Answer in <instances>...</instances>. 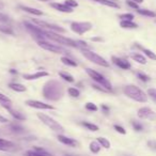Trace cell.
<instances>
[{
  "mask_svg": "<svg viewBox=\"0 0 156 156\" xmlns=\"http://www.w3.org/2000/svg\"><path fill=\"white\" fill-rule=\"evenodd\" d=\"M44 31H45L46 39L56 42L58 44H61V45L69 46V47H74V48H79V49H90V46L85 41L69 39V37H66L64 35H61L60 33L52 32V31H48L45 30V29H44Z\"/></svg>",
  "mask_w": 156,
  "mask_h": 156,
  "instance_id": "obj_1",
  "label": "cell"
},
{
  "mask_svg": "<svg viewBox=\"0 0 156 156\" xmlns=\"http://www.w3.org/2000/svg\"><path fill=\"white\" fill-rule=\"evenodd\" d=\"M43 95L46 100L58 101L63 95V86L57 80H50L43 88Z\"/></svg>",
  "mask_w": 156,
  "mask_h": 156,
  "instance_id": "obj_2",
  "label": "cell"
},
{
  "mask_svg": "<svg viewBox=\"0 0 156 156\" xmlns=\"http://www.w3.org/2000/svg\"><path fill=\"white\" fill-rule=\"evenodd\" d=\"M123 93L127 98L136 101L138 103H147V95L140 89L134 85H127L123 88Z\"/></svg>",
  "mask_w": 156,
  "mask_h": 156,
  "instance_id": "obj_3",
  "label": "cell"
},
{
  "mask_svg": "<svg viewBox=\"0 0 156 156\" xmlns=\"http://www.w3.org/2000/svg\"><path fill=\"white\" fill-rule=\"evenodd\" d=\"M37 115V118L41 120L42 123L45 124V125L47 126L48 128H50L51 130L58 133V134H63V133H64V127H63L59 122H57L54 118L49 117V115H45V113H42V112H39Z\"/></svg>",
  "mask_w": 156,
  "mask_h": 156,
  "instance_id": "obj_4",
  "label": "cell"
},
{
  "mask_svg": "<svg viewBox=\"0 0 156 156\" xmlns=\"http://www.w3.org/2000/svg\"><path fill=\"white\" fill-rule=\"evenodd\" d=\"M37 45L43 49L47 50V51L54 52V54H59V55H69V50L64 48L63 46H60L58 44H52L51 42H49L48 40H41V41H37Z\"/></svg>",
  "mask_w": 156,
  "mask_h": 156,
  "instance_id": "obj_5",
  "label": "cell"
},
{
  "mask_svg": "<svg viewBox=\"0 0 156 156\" xmlns=\"http://www.w3.org/2000/svg\"><path fill=\"white\" fill-rule=\"evenodd\" d=\"M81 52H83V57L86 59H88L89 61H91L92 63L96 65H100V66H103V67H109V62L104 58V57L100 56L98 55L96 52H93L92 50L90 49H81Z\"/></svg>",
  "mask_w": 156,
  "mask_h": 156,
  "instance_id": "obj_6",
  "label": "cell"
},
{
  "mask_svg": "<svg viewBox=\"0 0 156 156\" xmlns=\"http://www.w3.org/2000/svg\"><path fill=\"white\" fill-rule=\"evenodd\" d=\"M86 73H87L96 83L103 86V87L106 88L107 90H109L110 92H112V86H111L110 81H109L107 78H105V76H103L102 74L98 73V72H96V71H94V69H89V67L86 69Z\"/></svg>",
  "mask_w": 156,
  "mask_h": 156,
  "instance_id": "obj_7",
  "label": "cell"
},
{
  "mask_svg": "<svg viewBox=\"0 0 156 156\" xmlns=\"http://www.w3.org/2000/svg\"><path fill=\"white\" fill-rule=\"evenodd\" d=\"M34 25L37 26L41 27L42 29H45V30H48V31H52V32H57V33H65L66 30L64 28H62L61 26L59 25H56V24H52V23H48V22H45V20H39V18H32V22Z\"/></svg>",
  "mask_w": 156,
  "mask_h": 156,
  "instance_id": "obj_8",
  "label": "cell"
},
{
  "mask_svg": "<svg viewBox=\"0 0 156 156\" xmlns=\"http://www.w3.org/2000/svg\"><path fill=\"white\" fill-rule=\"evenodd\" d=\"M93 28V25L90 22H72L71 30L78 35H83L85 33L89 32Z\"/></svg>",
  "mask_w": 156,
  "mask_h": 156,
  "instance_id": "obj_9",
  "label": "cell"
},
{
  "mask_svg": "<svg viewBox=\"0 0 156 156\" xmlns=\"http://www.w3.org/2000/svg\"><path fill=\"white\" fill-rule=\"evenodd\" d=\"M25 104L27 106L31 107V108L34 109H39V110H54L55 107L50 104H46V103H43L41 101H37V100H27L25 102Z\"/></svg>",
  "mask_w": 156,
  "mask_h": 156,
  "instance_id": "obj_10",
  "label": "cell"
},
{
  "mask_svg": "<svg viewBox=\"0 0 156 156\" xmlns=\"http://www.w3.org/2000/svg\"><path fill=\"white\" fill-rule=\"evenodd\" d=\"M137 115L143 120H151V121L156 120V112L152 110L150 107H141L137 112Z\"/></svg>",
  "mask_w": 156,
  "mask_h": 156,
  "instance_id": "obj_11",
  "label": "cell"
},
{
  "mask_svg": "<svg viewBox=\"0 0 156 156\" xmlns=\"http://www.w3.org/2000/svg\"><path fill=\"white\" fill-rule=\"evenodd\" d=\"M111 61H112L113 64H115L118 67H120L121 69H129L132 67V64L129 63V61H127L126 59L120 58V57L112 56L111 57Z\"/></svg>",
  "mask_w": 156,
  "mask_h": 156,
  "instance_id": "obj_12",
  "label": "cell"
},
{
  "mask_svg": "<svg viewBox=\"0 0 156 156\" xmlns=\"http://www.w3.org/2000/svg\"><path fill=\"white\" fill-rule=\"evenodd\" d=\"M47 76H49L48 72L39 71V72H35V73H31V74H24L23 78H24L25 80H37V79H40V78L47 77Z\"/></svg>",
  "mask_w": 156,
  "mask_h": 156,
  "instance_id": "obj_13",
  "label": "cell"
},
{
  "mask_svg": "<svg viewBox=\"0 0 156 156\" xmlns=\"http://www.w3.org/2000/svg\"><path fill=\"white\" fill-rule=\"evenodd\" d=\"M24 156H51L49 153L45 151L44 149L39 147H33V149L28 150L24 153Z\"/></svg>",
  "mask_w": 156,
  "mask_h": 156,
  "instance_id": "obj_14",
  "label": "cell"
},
{
  "mask_svg": "<svg viewBox=\"0 0 156 156\" xmlns=\"http://www.w3.org/2000/svg\"><path fill=\"white\" fill-rule=\"evenodd\" d=\"M57 139H58L59 142H61L62 144L67 145V147H75L78 145V142L73 138H69V137H66L62 134H58L57 136Z\"/></svg>",
  "mask_w": 156,
  "mask_h": 156,
  "instance_id": "obj_15",
  "label": "cell"
},
{
  "mask_svg": "<svg viewBox=\"0 0 156 156\" xmlns=\"http://www.w3.org/2000/svg\"><path fill=\"white\" fill-rule=\"evenodd\" d=\"M50 7L54 10L59 12H62V13H72L74 11L72 8L67 7L65 3H59V2H50Z\"/></svg>",
  "mask_w": 156,
  "mask_h": 156,
  "instance_id": "obj_16",
  "label": "cell"
},
{
  "mask_svg": "<svg viewBox=\"0 0 156 156\" xmlns=\"http://www.w3.org/2000/svg\"><path fill=\"white\" fill-rule=\"evenodd\" d=\"M20 10H23L24 12H27V13L31 14L33 16H43V12L41 10H37L35 8H31V7H28V5H18Z\"/></svg>",
  "mask_w": 156,
  "mask_h": 156,
  "instance_id": "obj_17",
  "label": "cell"
},
{
  "mask_svg": "<svg viewBox=\"0 0 156 156\" xmlns=\"http://www.w3.org/2000/svg\"><path fill=\"white\" fill-rule=\"evenodd\" d=\"M129 57L133 59L134 61H136L137 63H139V64H147V58H145V56H143L142 54H140V52H132V54L129 55Z\"/></svg>",
  "mask_w": 156,
  "mask_h": 156,
  "instance_id": "obj_18",
  "label": "cell"
},
{
  "mask_svg": "<svg viewBox=\"0 0 156 156\" xmlns=\"http://www.w3.org/2000/svg\"><path fill=\"white\" fill-rule=\"evenodd\" d=\"M0 105H1V107H3L5 110H7L8 108H10V107H12L11 98L8 95H5V94L1 93V92H0Z\"/></svg>",
  "mask_w": 156,
  "mask_h": 156,
  "instance_id": "obj_19",
  "label": "cell"
},
{
  "mask_svg": "<svg viewBox=\"0 0 156 156\" xmlns=\"http://www.w3.org/2000/svg\"><path fill=\"white\" fill-rule=\"evenodd\" d=\"M91 1H94V2L98 3V5H105V7L113 8V9H120V5L115 1H112V0H91Z\"/></svg>",
  "mask_w": 156,
  "mask_h": 156,
  "instance_id": "obj_20",
  "label": "cell"
},
{
  "mask_svg": "<svg viewBox=\"0 0 156 156\" xmlns=\"http://www.w3.org/2000/svg\"><path fill=\"white\" fill-rule=\"evenodd\" d=\"M14 147V143L7 139L0 138V151H8Z\"/></svg>",
  "mask_w": 156,
  "mask_h": 156,
  "instance_id": "obj_21",
  "label": "cell"
},
{
  "mask_svg": "<svg viewBox=\"0 0 156 156\" xmlns=\"http://www.w3.org/2000/svg\"><path fill=\"white\" fill-rule=\"evenodd\" d=\"M7 111L10 113V115H12V117L14 118V119L16 120V121H23V120H26V117H25V115H23L22 112H20V111L15 110V109H13L12 107L8 108V109H7Z\"/></svg>",
  "mask_w": 156,
  "mask_h": 156,
  "instance_id": "obj_22",
  "label": "cell"
},
{
  "mask_svg": "<svg viewBox=\"0 0 156 156\" xmlns=\"http://www.w3.org/2000/svg\"><path fill=\"white\" fill-rule=\"evenodd\" d=\"M9 88L15 92H26L27 91V88L20 83H10Z\"/></svg>",
  "mask_w": 156,
  "mask_h": 156,
  "instance_id": "obj_23",
  "label": "cell"
},
{
  "mask_svg": "<svg viewBox=\"0 0 156 156\" xmlns=\"http://www.w3.org/2000/svg\"><path fill=\"white\" fill-rule=\"evenodd\" d=\"M135 47L139 48V49H141V51L144 54L145 57H147L149 59H151V60H156V54L155 52H153L151 49H147V48H143L142 46H139V45H135Z\"/></svg>",
  "mask_w": 156,
  "mask_h": 156,
  "instance_id": "obj_24",
  "label": "cell"
},
{
  "mask_svg": "<svg viewBox=\"0 0 156 156\" xmlns=\"http://www.w3.org/2000/svg\"><path fill=\"white\" fill-rule=\"evenodd\" d=\"M120 26L123 29H137L138 25L134 23L133 20H121L120 22Z\"/></svg>",
  "mask_w": 156,
  "mask_h": 156,
  "instance_id": "obj_25",
  "label": "cell"
},
{
  "mask_svg": "<svg viewBox=\"0 0 156 156\" xmlns=\"http://www.w3.org/2000/svg\"><path fill=\"white\" fill-rule=\"evenodd\" d=\"M137 13L140 14V15H142V16H145V17H150V18H155L156 17V12L152 11V10L138 9L137 10Z\"/></svg>",
  "mask_w": 156,
  "mask_h": 156,
  "instance_id": "obj_26",
  "label": "cell"
},
{
  "mask_svg": "<svg viewBox=\"0 0 156 156\" xmlns=\"http://www.w3.org/2000/svg\"><path fill=\"white\" fill-rule=\"evenodd\" d=\"M80 125L83 126L85 128H87V129L91 130V132H98L100 128H98V126L96 125V124H93V123H90V122H86V121H81L80 122Z\"/></svg>",
  "mask_w": 156,
  "mask_h": 156,
  "instance_id": "obj_27",
  "label": "cell"
},
{
  "mask_svg": "<svg viewBox=\"0 0 156 156\" xmlns=\"http://www.w3.org/2000/svg\"><path fill=\"white\" fill-rule=\"evenodd\" d=\"M89 149L93 154H98V153H100L101 149H102V145H101L98 141H92L89 144Z\"/></svg>",
  "mask_w": 156,
  "mask_h": 156,
  "instance_id": "obj_28",
  "label": "cell"
},
{
  "mask_svg": "<svg viewBox=\"0 0 156 156\" xmlns=\"http://www.w3.org/2000/svg\"><path fill=\"white\" fill-rule=\"evenodd\" d=\"M61 62H62L63 64L67 65V66H73V67H76V66H77V63H76V61H74L73 59L69 58L67 56L61 57Z\"/></svg>",
  "mask_w": 156,
  "mask_h": 156,
  "instance_id": "obj_29",
  "label": "cell"
},
{
  "mask_svg": "<svg viewBox=\"0 0 156 156\" xmlns=\"http://www.w3.org/2000/svg\"><path fill=\"white\" fill-rule=\"evenodd\" d=\"M59 76H60V78H62L63 80L67 81V83H74V81H75L73 75H71V74L67 73V72H60Z\"/></svg>",
  "mask_w": 156,
  "mask_h": 156,
  "instance_id": "obj_30",
  "label": "cell"
},
{
  "mask_svg": "<svg viewBox=\"0 0 156 156\" xmlns=\"http://www.w3.org/2000/svg\"><path fill=\"white\" fill-rule=\"evenodd\" d=\"M96 141H98V142L102 145V147H104V149H110V147H111L110 141L107 138H105V137H98V138L96 139Z\"/></svg>",
  "mask_w": 156,
  "mask_h": 156,
  "instance_id": "obj_31",
  "label": "cell"
},
{
  "mask_svg": "<svg viewBox=\"0 0 156 156\" xmlns=\"http://www.w3.org/2000/svg\"><path fill=\"white\" fill-rule=\"evenodd\" d=\"M67 93H69V96H72V98H79V95H80V91H79V90H78L77 88H75V87L69 88V89H67Z\"/></svg>",
  "mask_w": 156,
  "mask_h": 156,
  "instance_id": "obj_32",
  "label": "cell"
},
{
  "mask_svg": "<svg viewBox=\"0 0 156 156\" xmlns=\"http://www.w3.org/2000/svg\"><path fill=\"white\" fill-rule=\"evenodd\" d=\"M10 129L12 130V132L14 133H22L24 132V127H23L20 124L18 123H12L10 124Z\"/></svg>",
  "mask_w": 156,
  "mask_h": 156,
  "instance_id": "obj_33",
  "label": "cell"
},
{
  "mask_svg": "<svg viewBox=\"0 0 156 156\" xmlns=\"http://www.w3.org/2000/svg\"><path fill=\"white\" fill-rule=\"evenodd\" d=\"M136 75H137V77H138L141 81H143V83H147V81L151 80V78H150L149 76L147 75V74L142 73V72H137Z\"/></svg>",
  "mask_w": 156,
  "mask_h": 156,
  "instance_id": "obj_34",
  "label": "cell"
},
{
  "mask_svg": "<svg viewBox=\"0 0 156 156\" xmlns=\"http://www.w3.org/2000/svg\"><path fill=\"white\" fill-rule=\"evenodd\" d=\"M85 108L87 109L88 111H92V112H96V111L98 110V107L96 106L95 104H93V103H91V102L87 103V104L85 105Z\"/></svg>",
  "mask_w": 156,
  "mask_h": 156,
  "instance_id": "obj_35",
  "label": "cell"
},
{
  "mask_svg": "<svg viewBox=\"0 0 156 156\" xmlns=\"http://www.w3.org/2000/svg\"><path fill=\"white\" fill-rule=\"evenodd\" d=\"M119 18L121 20H133L135 18V16L132 13H124V14H120Z\"/></svg>",
  "mask_w": 156,
  "mask_h": 156,
  "instance_id": "obj_36",
  "label": "cell"
},
{
  "mask_svg": "<svg viewBox=\"0 0 156 156\" xmlns=\"http://www.w3.org/2000/svg\"><path fill=\"white\" fill-rule=\"evenodd\" d=\"M92 87H93V89L98 90V91H100V92H103V93H110V91H109V90H107L106 88H104L103 86L98 85V83H93V85H92Z\"/></svg>",
  "mask_w": 156,
  "mask_h": 156,
  "instance_id": "obj_37",
  "label": "cell"
},
{
  "mask_svg": "<svg viewBox=\"0 0 156 156\" xmlns=\"http://www.w3.org/2000/svg\"><path fill=\"white\" fill-rule=\"evenodd\" d=\"M132 125H133V128H134L136 132H141V130L143 129L142 124L139 123V122H137V121H133L132 122Z\"/></svg>",
  "mask_w": 156,
  "mask_h": 156,
  "instance_id": "obj_38",
  "label": "cell"
},
{
  "mask_svg": "<svg viewBox=\"0 0 156 156\" xmlns=\"http://www.w3.org/2000/svg\"><path fill=\"white\" fill-rule=\"evenodd\" d=\"M64 3L67 5V7L72 8V9L78 7V2H77V1H75V0H65Z\"/></svg>",
  "mask_w": 156,
  "mask_h": 156,
  "instance_id": "obj_39",
  "label": "cell"
},
{
  "mask_svg": "<svg viewBox=\"0 0 156 156\" xmlns=\"http://www.w3.org/2000/svg\"><path fill=\"white\" fill-rule=\"evenodd\" d=\"M126 5H127L129 8H132V9H135L136 11H137L138 9H140V8H139V5H138V3L134 2V1H132V0H126Z\"/></svg>",
  "mask_w": 156,
  "mask_h": 156,
  "instance_id": "obj_40",
  "label": "cell"
},
{
  "mask_svg": "<svg viewBox=\"0 0 156 156\" xmlns=\"http://www.w3.org/2000/svg\"><path fill=\"white\" fill-rule=\"evenodd\" d=\"M113 128H115V129L117 130L118 133H120V134H122V135H125L126 134L125 128L122 127V126H120V125H118V124H115V125H113Z\"/></svg>",
  "mask_w": 156,
  "mask_h": 156,
  "instance_id": "obj_41",
  "label": "cell"
},
{
  "mask_svg": "<svg viewBox=\"0 0 156 156\" xmlns=\"http://www.w3.org/2000/svg\"><path fill=\"white\" fill-rule=\"evenodd\" d=\"M147 95L150 96V98H152L154 101H156V89H154V88H151V89L147 90Z\"/></svg>",
  "mask_w": 156,
  "mask_h": 156,
  "instance_id": "obj_42",
  "label": "cell"
},
{
  "mask_svg": "<svg viewBox=\"0 0 156 156\" xmlns=\"http://www.w3.org/2000/svg\"><path fill=\"white\" fill-rule=\"evenodd\" d=\"M147 147H150L151 150L156 152V140H150L147 141Z\"/></svg>",
  "mask_w": 156,
  "mask_h": 156,
  "instance_id": "obj_43",
  "label": "cell"
},
{
  "mask_svg": "<svg viewBox=\"0 0 156 156\" xmlns=\"http://www.w3.org/2000/svg\"><path fill=\"white\" fill-rule=\"evenodd\" d=\"M7 22H9V16L5 15L2 12H0V23H7Z\"/></svg>",
  "mask_w": 156,
  "mask_h": 156,
  "instance_id": "obj_44",
  "label": "cell"
},
{
  "mask_svg": "<svg viewBox=\"0 0 156 156\" xmlns=\"http://www.w3.org/2000/svg\"><path fill=\"white\" fill-rule=\"evenodd\" d=\"M102 110L104 111L105 113H108L109 112V110H110V108H109L107 105H105V104H103L102 105Z\"/></svg>",
  "mask_w": 156,
  "mask_h": 156,
  "instance_id": "obj_45",
  "label": "cell"
},
{
  "mask_svg": "<svg viewBox=\"0 0 156 156\" xmlns=\"http://www.w3.org/2000/svg\"><path fill=\"white\" fill-rule=\"evenodd\" d=\"M0 122H1V123H9V119H7L5 117L0 115Z\"/></svg>",
  "mask_w": 156,
  "mask_h": 156,
  "instance_id": "obj_46",
  "label": "cell"
},
{
  "mask_svg": "<svg viewBox=\"0 0 156 156\" xmlns=\"http://www.w3.org/2000/svg\"><path fill=\"white\" fill-rule=\"evenodd\" d=\"M92 41H94V42H102L103 41V39H101V37H92Z\"/></svg>",
  "mask_w": 156,
  "mask_h": 156,
  "instance_id": "obj_47",
  "label": "cell"
},
{
  "mask_svg": "<svg viewBox=\"0 0 156 156\" xmlns=\"http://www.w3.org/2000/svg\"><path fill=\"white\" fill-rule=\"evenodd\" d=\"M132 1H134V2L138 3V5H141V3L143 2V0H132Z\"/></svg>",
  "mask_w": 156,
  "mask_h": 156,
  "instance_id": "obj_48",
  "label": "cell"
},
{
  "mask_svg": "<svg viewBox=\"0 0 156 156\" xmlns=\"http://www.w3.org/2000/svg\"><path fill=\"white\" fill-rule=\"evenodd\" d=\"M10 73H12V74H17V71H15V69H10Z\"/></svg>",
  "mask_w": 156,
  "mask_h": 156,
  "instance_id": "obj_49",
  "label": "cell"
},
{
  "mask_svg": "<svg viewBox=\"0 0 156 156\" xmlns=\"http://www.w3.org/2000/svg\"><path fill=\"white\" fill-rule=\"evenodd\" d=\"M37 1H42V2H47V1H51V0H37Z\"/></svg>",
  "mask_w": 156,
  "mask_h": 156,
  "instance_id": "obj_50",
  "label": "cell"
}]
</instances>
